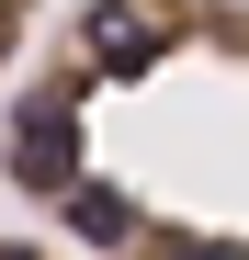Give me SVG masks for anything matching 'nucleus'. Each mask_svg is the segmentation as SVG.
<instances>
[{"label":"nucleus","instance_id":"f03ea898","mask_svg":"<svg viewBox=\"0 0 249 260\" xmlns=\"http://www.w3.org/2000/svg\"><path fill=\"white\" fill-rule=\"evenodd\" d=\"M34 23H46V0H0V68H23V46H34Z\"/></svg>","mask_w":249,"mask_h":260},{"label":"nucleus","instance_id":"f257e3e1","mask_svg":"<svg viewBox=\"0 0 249 260\" xmlns=\"http://www.w3.org/2000/svg\"><path fill=\"white\" fill-rule=\"evenodd\" d=\"M0 181L79 260H249V0H79L0 113Z\"/></svg>","mask_w":249,"mask_h":260},{"label":"nucleus","instance_id":"7ed1b4c3","mask_svg":"<svg viewBox=\"0 0 249 260\" xmlns=\"http://www.w3.org/2000/svg\"><path fill=\"white\" fill-rule=\"evenodd\" d=\"M0 260H79V249H34V238H0Z\"/></svg>","mask_w":249,"mask_h":260}]
</instances>
